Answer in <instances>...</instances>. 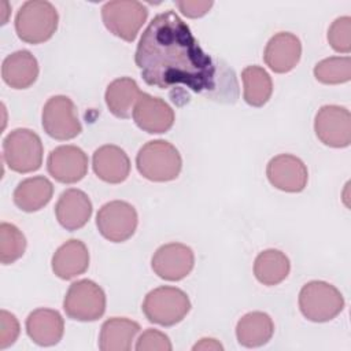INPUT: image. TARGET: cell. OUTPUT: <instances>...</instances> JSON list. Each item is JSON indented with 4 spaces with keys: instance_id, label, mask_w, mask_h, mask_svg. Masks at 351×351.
<instances>
[{
    "instance_id": "7402d4cb",
    "label": "cell",
    "mask_w": 351,
    "mask_h": 351,
    "mask_svg": "<svg viewBox=\"0 0 351 351\" xmlns=\"http://www.w3.org/2000/svg\"><path fill=\"white\" fill-rule=\"evenodd\" d=\"M53 195L52 182L43 177H30L18 184L14 191L15 206L25 213H34L49 203Z\"/></svg>"
},
{
    "instance_id": "5bb4252c",
    "label": "cell",
    "mask_w": 351,
    "mask_h": 351,
    "mask_svg": "<svg viewBox=\"0 0 351 351\" xmlns=\"http://www.w3.org/2000/svg\"><path fill=\"white\" fill-rule=\"evenodd\" d=\"M47 169L56 181L74 184L86 176L88 156L75 145H60L48 155Z\"/></svg>"
},
{
    "instance_id": "30bf717a",
    "label": "cell",
    "mask_w": 351,
    "mask_h": 351,
    "mask_svg": "<svg viewBox=\"0 0 351 351\" xmlns=\"http://www.w3.org/2000/svg\"><path fill=\"white\" fill-rule=\"evenodd\" d=\"M44 132L55 140H71L82 132L73 100L58 95L48 99L43 108Z\"/></svg>"
},
{
    "instance_id": "4316f807",
    "label": "cell",
    "mask_w": 351,
    "mask_h": 351,
    "mask_svg": "<svg viewBox=\"0 0 351 351\" xmlns=\"http://www.w3.org/2000/svg\"><path fill=\"white\" fill-rule=\"evenodd\" d=\"M244 100L252 107L265 106L271 93L273 82L267 71L261 66H247L241 71Z\"/></svg>"
},
{
    "instance_id": "ac0fdd59",
    "label": "cell",
    "mask_w": 351,
    "mask_h": 351,
    "mask_svg": "<svg viewBox=\"0 0 351 351\" xmlns=\"http://www.w3.org/2000/svg\"><path fill=\"white\" fill-rule=\"evenodd\" d=\"M92 167L101 181L119 184L123 182L130 173V160L122 148L107 144L93 152Z\"/></svg>"
},
{
    "instance_id": "ffe728a7",
    "label": "cell",
    "mask_w": 351,
    "mask_h": 351,
    "mask_svg": "<svg viewBox=\"0 0 351 351\" xmlns=\"http://www.w3.org/2000/svg\"><path fill=\"white\" fill-rule=\"evenodd\" d=\"M89 266L86 245L77 239L62 244L52 256V270L62 280H71L84 274Z\"/></svg>"
},
{
    "instance_id": "d4e9b609",
    "label": "cell",
    "mask_w": 351,
    "mask_h": 351,
    "mask_svg": "<svg viewBox=\"0 0 351 351\" xmlns=\"http://www.w3.org/2000/svg\"><path fill=\"white\" fill-rule=\"evenodd\" d=\"M141 95L137 82L129 77H121L110 82L106 89V104L117 118H129L133 114L134 104Z\"/></svg>"
},
{
    "instance_id": "9a60e30c",
    "label": "cell",
    "mask_w": 351,
    "mask_h": 351,
    "mask_svg": "<svg viewBox=\"0 0 351 351\" xmlns=\"http://www.w3.org/2000/svg\"><path fill=\"white\" fill-rule=\"evenodd\" d=\"M132 115L136 125L151 134L165 133L174 123L173 108L160 97L143 92L134 104Z\"/></svg>"
},
{
    "instance_id": "4fadbf2b",
    "label": "cell",
    "mask_w": 351,
    "mask_h": 351,
    "mask_svg": "<svg viewBox=\"0 0 351 351\" xmlns=\"http://www.w3.org/2000/svg\"><path fill=\"white\" fill-rule=\"evenodd\" d=\"M269 182L284 192H302L308 180L306 165L295 155L281 154L271 158L266 167Z\"/></svg>"
},
{
    "instance_id": "6da1fadb",
    "label": "cell",
    "mask_w": 351,
    "mask_h": 351,
    "mask_svg": "<svg viewBox=\"0 0 351 351\" xmlns=\"http://www.w3.org/2000/svg\"><path fill=\"white\" fill-rule=\"evenodd\" d=\"M143 80L160 89L184 85L196 93L215 88V66L188 25L171 10L143 32L134 55Z\"/></svg>"
},
{
    "instance_id": "8fae6325",
    "label": "cell",
    "mask_w": 351,
    "mask_h": 351,
    "mask_svg": "<svg viewBox=\"0 0 351 351\" xmlns=\"http://www.w3.org/2000/svg\"><path fill=\"white\" fill-rule=\"evenodd\" d=\"M318 140L332 148H344L351 143V114L341 106H324L314 119Z\"/></svg>"
},
{
    "instance_id": "9c48e42d",
    "label": "cell",
    "mask_w": 351,
    "mask_h": 351,
    "mask_svg": "<svg viewBox=\"0 0 351 351\" xmlns=\"http://www.w3.org/2000/svg\"><path fill=\"white\" fill-rule=\"evenodd\" d=\"M137 222L136 208L123 200L106 203L96 215V225L100 234L112 243L129 240L136 232Z\"/></svg>"
},
{
    "instance_id": "836d02e7",
    "label": "cell",
    "mask_w": 351,
    "mask_h": 351,
    "mask_svg": "<svg viewBox=\"0 0 351 351\" xmlns=\"http://www.w3.org/2000/svg\"><path fill=\"white\" fill-rule=\"evenodd\" d=\"M192 350H204V351H207V350H213V351H222L223 350V347H222V344L218 341V340H215V339H202L199 343H196L193 347H192Z\"/></svg>"
},
{
    "instance_id": "3957f363",
    "label": "cell",
    "mask_w": 351,
    "mask_h": 351,
    "mask_svg": "<svg viewBox=\"0 0 351 351\" xmlns=\"http://www.w3.org/2000/svg\"><path fill=\"white\" fill-rule=\"evenodd\" d=\"M58 22V11L49 1L29 0L16 12L15 30L22 41L41 44L55 34Z\"/></svg>"
},
{
    "instance_id": "2e32d148",
    "label": "cell",
    "mask_w": 351,
    "mask_h": 351,
    "mask_svg": "<svg viewBox=\"0 0 351 351\" xmlns=\"http://www.w3.org/2000/svg\"><path fill=\"white\" fill-rule=\"evenodd\" d=\"M302 55L300 40L288 32L274 34L266 44L263 60L270 70L278 74L288 73L296 67Z\"/></svg>"
},
{
    "instance_id": "f546056e",
    "label": "cell",
    "mask_w": 351,
    "mask_h": 351,
    "mask_svg": "<svg viewBox=\"0 0 351 351\" xmlns=\"http://www.w3.org/2000/svg\"><path fill=\"white\" fill-rule=\"evenodd\" d=\"M328 41L336 52L348 53L351 51V18L340 16L335 19L328 30Z\"/></svg>"
},
{
    "instance_id": "603a6c76",
    "label": "cell",
    "mask_w": 351,
    "mask_h": 351,
    "mask_svg": "<svg viewBox=\"0 0 351 351\" xmlns=\"http://www.w3.org/2000/svg\"><path fill=\"white\" fill-rule=\"evenodd\" d=\"M138 332L140 325L137 322L123 317H112L101 325L99 348L101 351H128Z\"/></svg>"
},
{
    "instance_id": "4dcf8cb0",
    "label": "cell",
    "mask_w": 351,
    "mask_h": 351,
    "mask_svg": "<svg viewBox=\"0 0 351 351\" xmlns=\"http://www.w3.org/2000/svg\"><path fill=\"white\" fill-rule=\"evenodd\" d=\"M19 336V322L16 317L7 310L0 311V350L15 343Z\"/></svg>"
},
{
    "instance_id": "ba28073f",
    "label": "cell",
    "mask_w": 351,
    "mask_h": 351,
    "mask_svg": "<svg viewBox=\"0 0 351 351\" xmlns=\"http://www.w3.org/2000/svg\"><path fill=\"white\" fill-rule=\"evenodd\" d=\"M63 310L71 319L81 322L96 321L106 311V293L92 280L75 281L66 292Z\"/></svg>"
},
{
    "instance_id": "44dd1931",
    "label": "cell",
    "mask_w": 351,
    "mask_h": 351,
    "mask_svg": "<svg viewBox=\"0 0 351 351\" xmlns=\"http://www.w3.org/2000/svg\"><path fill=\"white\" fill-rule=\"evenodd\" d=\"M4 82L14 89L32 86L38 77V63L32 52L22 49L8 55L1 64Z\"/></svg>"
},
{
    "instance_id": "1f68e13d",
    "label": "cell",
    "mask_w": 351,
    "mask_h": 351,
    "mask_svg": "<svg viewBox=\"0 0 351 351\" xmlns=\"http://www.w3.org/2000/svg\"><path fill=\"white\" fill-rule=\"evenodd\" d=\"M171 348L173 346L169 337L156 329H147L145 332H143L136 344L137 351H144V350L170 351Z\"/></svg>"
},
{
    "instance_id": "f1b7e54d",
    "label": "cell",
    "mask_w": 351,
    "mask_h": 351,
    "mask_svg": "<svg viewBox=\"0 0 351 351\" xmlns=\"http://www.w3.org/2000/svg\"><path fill=\"white\" fill-rule=\"evenodd\" d=\"M26 250L23 233L12 223L1 222L0 225V262L11 265L18 261Z\"/></svg>"
},
{
    "instance_id": "277c9868",
    "label": "cell",
    "mask_w": 351,
    "mask_h": 351,
    "mask_svg": "<svg viewBox=\"0 0 351 351\" xmlns=\"http://www.w3.org/2000/svg\"><path fill=\"white\" fill-rule=\"evenodd\" d=\"M191 310L188 295L176 287H159L147 293L143 313L152 324L173 326L181 322Z\"/></svg>"
},
{
    "instance_id": "83f0119b",
    "label": "cell",
    "mask_w": 351,
    "mask_h": 351,
    "mask_svg": "<svg viewBox=\"0 0 351 351\" xmlns=\"http://www.w3.org/2000/svg\"><path fill=\"white\" fill-rule=\"evenodd\" d=\"M317 81L326 85L344 84L351 80V59L348 56H330L319 60L314 67Z\"/></svg>"
},
{
    "instance_id": "cb8c5ba5",
    "label": "cell",
    "mask_w": 351,
    "mask_h": 351,
    "mask_svg": "<svg viewBox=\"0 0 351 351\" xmlns=\"http://www.w3.org/2000/svg\"><path fill=\"white\" fill-rule=\"evenodd\" d=\"M274 333V324L269 314L251 311L243 315L236 325V337L243 347L254 348L266 344Z\"/></svg>"
},
{
    "instance_id": "8992f818",
    "label": "cell",
    "mask_w": 351,
    "mask_h": 351,
    "mask_svg": "<svg viewBox=\"0 0 351 351\" xmlns=\"http://www.w3.org/2000/svg\"><path fill=\"white\" fill-rule=\"evenodd\" d=\"M43 143L37 133L19 128L10 132L3 141V158L7 166L16 173H32L43 163Z\"/></svg>"
},
{
    "instance_id": "7a4b0ae2",
    "label": "cell",
    "mask_w": 351,
    "mask_h": 351,
    "mask_svg": "<svg viewBox=\"0 0 351 351\" xmlns=\"http://www.w3.org/2000/svg\"><path fill=\"white\" fill-rule=\"evenodd\" d=\"M136 166L138 173L155 182H167L178 177L182 159L178 149L165 140H152L145 143L137 156Z\"/></svg>"
},
{
    "instance_id": "7c38bea8",
    "label": "cell",
    "mask_w": 351,
    "mask_h": 351,
    "mask_svg": "<svg viewBox=\"0 0 351 351\" xmlns=\"http://www.w3.org/2000/svg\"><path fill=\"white\" fill-rule=\"evenodd\" d=\"M193 265V251L181 243L160 245L151 259L154 273L166 281H180L185 278L192 271Z\"/></svg>"
},
{
    "instance_id": "52a82bcc",
    "label": "cell",
    "mask_w": 351,
    "mask_h": 351,
    "mask_svg": "<svg viewBox=\"0 0 351 351\" xmlns=\"http://www.w3.org/2000/svg\"><path fill=\"white\" fill-rule=\"evenodd\" d=\"M147 16V7L134 0H114L101 7V19L107 30L128 43L134 41Z\"/></svg>"
},
{
    "instance_id": "e0dca14e",
    "label": "cell",
    "mask_w": 351,
    "mask_h": 351,
    "mask_svg": "<svg viewBox=\"0 0 351 351\" xmlns=\"http://www.w3.org/2000/svg\"><path fill=\"white\" fill-rule=\"evenodd\" d=\"M55 215L66 230L81 229L92 215V202L81 189H66L58 199Z\"/></svg>"
},
{
    "instance_id": "d6a6232c",
    "label": "cell",
    "mask_w": 351,
    "mask_h": 351,
    "mask_svg": "<svg viewBox=\"0 0 351 351\" xmlns=\"http://www.w3.org/2000/svg\"><path fill=\"white\" fill-rule=\"evenodd\" d=\"M213 1L206 0H182L176 3L178 10L188 18H200L206 15L213 7Z\"/></svg>"
},
{
    "instance_id": "d6986e66",
    "label": "cell",
    "mask_w": 351,
    "mask_h": 351,
    "mask_svg": "<svg viewBox=\"0 0 351 351\" xmlns=\"http://www.w3.org/2000/svg\"><path fill=\"white\" fill-rule=\"evenodd\" d=\"M64 332V322L56 310L37 308L26 318V333L38 346L58 344Z\"/></svg>"
},
{
    "instance_id": "484cf974",
    "label": "cell",
    "mask_w": 351,
    "mask_h": 351,
    "mask_svg": "<svg viewBox=\"0 0 351 351\" xmlns=\"http://www.w3.org/2000/svg\"><path fill=\"white\" fill-rule=\"evenodd\" d=\"M291 270L288 256L274 248L262 251L254 262V274L256 280L267 287L282 282Z\"/></svg>"
},
{
    "instance_id": "5b68a950",
    "label": "cell",
    "mask_w": 351,
    "mask_h": 351,
    "mask_svg": "<svg viewBox=\"0 0 351 351\" xmlns=\"http://www.w3.org/2000/svg\"><path fill=\"white\" fill-rule=\"evenodd\" d=\"M299 308L308 321L328 322L343 311L344 298L332 284L314 280L300 289Z\"/></svg>"
}]
</instances>
